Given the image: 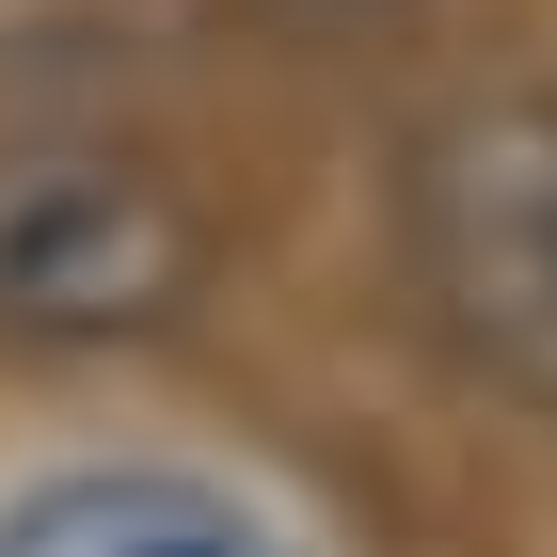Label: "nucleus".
I'll return each mask as SVG.
<instances>
[{
  "label": "nucleus",
  "mask_w": 557,
  "mask_h": 557,
  "mask_svg": "<svg viewBox=\"0 0 557 557\" xmlns=\"http://www.w3.org/2000/svg\"><path fill=\"white\" fill-rule=\"evenodd\" d=\"M414 287L430 319L525 398L557 414V96H462L414 144Z\"/></svg>",
  "instance_id": "obj_1"
},
{
  "label": "nucleus",
  "mask_w": 557,
  "mask_h": 557,
  "mask_svg": "<svg viewBox=\"0 0 557 557\" xmlns=\"http://www.w3.org/2000/svg\"><path fill=\"white\" fill-rule=\"evenodd\" d=\"M208 287V223L112 144H33L0 160V335L33 350H112L160 335Z\"/></svg>",
  "instance_id": "obj_2"
},
{
  "label": "nucleus",
  "mask_w": 557,
  "mask_h": 557,
  "mask_svg": "<svg viewBox=\"0 0 557 557\" xmlns=\"http://www.w3.org/2000/svg\"><path fill=\"white\" fill-rule=\"evenodd\" d=\"M0 557H302V542L208 462H64L0 494Z\"/></svg>",
  "instance_id": "obj_3"
}]
</instances>
